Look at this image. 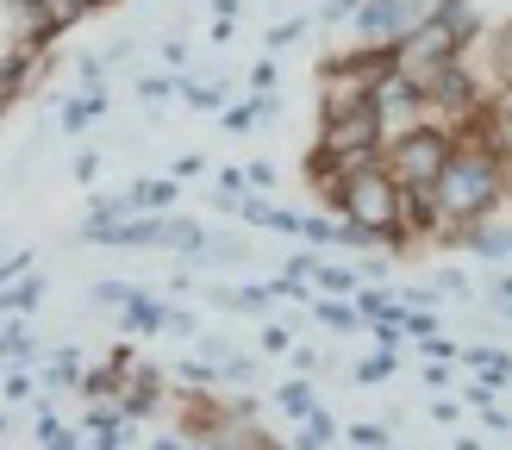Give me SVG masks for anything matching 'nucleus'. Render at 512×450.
I'll use <instances>...</instances> for the list:
<instances>
[{
	"mask_svg": "<svg viewBox=\"0 0 512 450\" xmlns=\"http://www.w3.org/2000/svg\"><path fill=\"white\" fill-rule=\"evenodd\" d=\"M306 32V19H288V25H275V32H269V50H281V44H294Z\"/></svg>",
	"mask_w": 512,
	"mask_h": 450,
	"instance_id": "nucleus-28",
	"label": "nucleus"
},
{
	"mask_svg": "<svg viewBox=\"0 0 512 450\" xmlns=\"http://www.w3.org/2000/svg\"><path fill=\"white\" fill-rule=\"evenodd\" d=\"M125 419H132L125 407H119V413H113V407H100V413L88 419V425H94V444H125Z\"/></svg>",
	"mask_w": 512,
	"mask_h": 450,
	"instance_id": "nucleus-14",
	"label": "nucleus"
},
{
	"mask_svg": "<svg viewBox=\"0 0 512 450\" xmlns=\"http://www.w3.org/2000/svg\"><path fill=\"white\" fill-rule=\"evenodd\" d=\"M463 363H469V369H481V382H488V388H512V357H506V350L469 344V350H463Z\"/></svg>",
	"mask_w": 512,
	"mask_h": 450,
	"instance_id": "nucleus-7",
	"label": "nucleus"
},
{
	"mask_svg": "<svg viewBox=\"0 0 512 450\" xmlns=\"http://www.w3.org/2000/svg\"><path fill=\"white\" fill-rule=\"evenodd\" d=\"M263 350H288V332H281V325H263Z\"/></svg>",
	"mask_w": 512,
	"mask_h": 450,
	"instance_id": "nucleus-35",
	"label": "nucleus"
},
{
	"mask_svg": "<svg viewBox=\"0 0 512 450\" xmlns=\"http://www.w3.org/2000/svg\"><path fill=\"white\" fill-rule=\"evenodd\" d=\"M419 32V0H363L356 7V38L363 44H400Z\"/></svg>",
	"mask_w": 512,
	"mask_h": 450,
	"instance_id": "nucleus-4",
	"label": "nucleus"
},
{
	"mask_svg": "<svg viewBox=\"0 0 512 450\" xmlns=\"http://www.w3.org/2000/svg\"><path fill=\"white\" fill-rule=\"evenodd\" d=\"M263 113H275V100H269V94H256V100H244V107L225 113V132H256V119H263Z\"/></svg>",
	"mask_w": 512,
	"mask_h": 450,
	"instance_id": "nucleus-12",
	"label": "nucleus"
},
{
	"mask_svg": "<svg viewBox=\"0 0 512 450\" xmlns=\"http://www.w3.org/2000/svg\"><path fill=\"white\" fill-rule=\"evenodd\" d=\"M169 194H175V175L169 182H138L132 194H125V207H169Z\"/></svg>",
	"mask_w": 512,
	"mask_h": 450,
	"instance_id": "nucleus-18",
	"label": "nucleus"
},
{
	"mask_svg": "<svg viewBox=\"0 0 512 450\" xmlns=\"http://www.w3.org/2000/svg\"><path fill=\"white\" fill-rule=\"evenodd\" d=\"M313 313H319V325H331V332H356V313L344 300H313Z\"/></svg>",
	"mask_w": 512,
	"mask_h": 450,
	"instance_id": "nucleus-19",
	"label": "nucleus"
},
{
	"mask_svg": "<svg viewBox=\"0 0 512 450\" xmlns=\"http://www.w3.org/2000/svg\"><path fill=\"white\" fill-rule=\"evenodd\" d=\"M338 207L350 225H369V232L381 238H400V225H406V188L394 182V169H381V163H363V169H344V182H338Z\"/></svg>",
	"mask_w": 512,
	"mask_h": 450,
	"instance_id": "nucleus-2",
	"label": "nucleus"
},
{
	"mask_svg": "<svg viewBox=\"0 0 512 450\" xmlns=\"http://www.w3.org/2000/svg\"><path fill=\"white\" fill-rule=\"evenodd\" d=\"M350 444H363V450L388 444V425H350Z\"/></svg>",
	"mask_w": 512,
	"mask_h": 450,
	"instance_id": "nucleus-26",
	"label": "nucleus"
},
{
	"mask_svg": "<svg viewBox=\"0 0 512 450\" xmlns=\"http://www.w3.org/2000/svg\"><path fill=\"white\" fill-rule=\"evenodd\" d=\"M450 150H456V144L438 132V125H406V132L388 144V169H394V182H400L406 194H425V188H438Z\"/></svg>",
	"mask_w": 512,
	"mask_h": 450,
	"instance_id": "nucleus-3",
	"label": "nucleus"
},
{
	"mask_svg": "<svg viewBox=\"0 0 512 450\" xmlns=\"http://www.w3.org/2000/svg\"><path fill=\"white\" fill-rule=\"evenodd\" d=\"M425 100H438V107H450V113H463V107H475V82H469V69H463V63H444L438 75H431V88H425Z\"/></svg>",
	"mask_w": 512,
	"mask_h": 450,
	"instance_id": "nucleus-5",
	"label": "nucleus"
},
{
	"mask_svg": "<svg viewBox=\"0 0 512 450\" xmlns=\"http://www.w3.org/2000/svg\"><path fill=\"white\" fill-rule=\"evenodd\" d=\"M494 75L512 82V25H500V38H494Z\"/></svg>",
	"mask_w": 512,
	"mask_h": 450,
	"instance_id": "nucleus-24",
	"label": "nucleus"
},
{
	"mask_svg": "<svg viewBox=\"0 0 512 450\" xmlns=\"http://www.w3.org/2000/svg\"><path fill=\"white\" fill-rule=\"evenodd\" d=\"M438 213L444 219H456V225H469V219H481L500 200V157L488 144H469V150H450V163H444V175H438Z\"/></svg>",
	"mask_w": 512,
	"mask_h": 450,
	"instance_id": "nucleus-1",
	"label": "nucleus"
},
{
	"mask_svg": "<svg viewBox=\"0 0 512 450\" xmlns=\"http://www.w3.org/2000/svg\"><path fill=\"white\" fill-rule=\"evenodd\" d=\"M175 375H188L194 388H200V382H213V369H207V363H182V369H175Z\"/></svg>",
	"mask_w": 512,
	"mask_h": 450,
	"instance_id": "nucleus-34",
	"label": "nucleus"
},
{
	"mask_svg": "<svg viewBox=\"0 0 512 450\" xmlns=\"http://www.w3.org/2000/svg\"><path fill=\"white\" fill-rule=\"evenodd\" d=\"M125 319H132V332H169V307H157V300H144V294L125 300Z\"/></svg>",
	"mask_w": 512,
	"mask_h": 450,
	"instance_id": "nucleus-9",
	"label": "nucleus"
},
{
	"mask_svg": "<svg viewBox=\"0 0 512 450\" xmlns=\"http://www.w3.org/2000/svg\"><path fill=\"white\" fill-rule=\"evenodd\" d=\"M388 375H394V344H381L375 357L356 363V382H363V388H369V382H388Z\"/></svg>",
	"mask_w": 512,
	"mask_h": 450,
	"instance_id": "nucleus-16",
	"label": "nucleus"
},
{
	"mask_svg": "<svg viewBox=\"0 0 512 450\" xmlns=\"http://www.w3.org/2000/svg\"><path fill=\"white\" fill-rule=\"evenodd\" d=\"M319 288H325V294H356V269H338V263H319Z\"/></svg>",
	"mask_w": 512,
	"mask_h": 450,
	"instance_id": "nucleus-22",
	"label": "nucleus"
},
{
	"mask_svg": "<svg viewBox=\"0 0 512 450\" xmlns=\"http://www.w3.org/2000/svg\"><path fill=\"white\" fill-rule=\"evenodd\" d=\"M275 400H281V413H313V388H306V382H288Z\"/></svg>",
	"mask_w": 512,
	"mask_h": 450,
	"instance_id": "nucleus-23",
	"label": "nucleus"
},
{
	"mask_svg": "<svg viewBox=\"0 0 512 450\" xmlns=\"http://www.w3.org/2000/svg\"><path fill=\"white\" fill-rule=\"evenodd\" d=\"M431 19H438L456 44H469V38H475V7H469V0H438V13H431Z\"/></svg>",
	"mask_w": 512,
	"mask_h": 450,
	"instance_id": "nucleus-8",
	"label": "nucleus"
},
{
	"mask_svg": "<svg viewBox=\"0 0 512 450\" xmlns=\"http://www.w3.org/2000/svg\"><path fill=\"white\" fill-rule=\"evenodd\" d=\"M356 7L363 0H325V19H356Z\"/></svg>",
	"mask_w": 512,
	"mask_h": 450,
	"instance_id": "nucleus-32",
	"label": "nucleus"
},
{
	"mask_svg": "<svg viewBox=\"0 0 512 450\" xmlns=\"http://www.w3.org/2000/svg\"><path fill=\"white\" fill-rule=\"evenodd\" d=\"M331 438H338V425H331V413H325V407H313V413H306L300 444H331Z\"/></svg>",
	"mask_w": 512,
	"mask_h": 450,
	"instance_id": "nucleus-21",
	"label": "nucleus"
},
{
	"mask_svg": "<svg viewBox=\"0 0 512 450\" xmlns=\"http://www.w3.org/2000/svg\"><path fill=\"white\" fill-rule=\"evenodd\" d=\"M100 107H107V94H75V100H63V125H69V132H82V125L88 119H100Z\"/></svg>",
	"mask_w": 512,
	"mask_h": 450,
	"instance_id": "nucleus-11",
	"label": "nucleus"
},
{
	"mask_svg": "<svg viewBox=\"0 0 512 450\" xmlns=\"http://www.w3.org/2000/svg\"><path fill=\"white\" fill-rule=\"evenodd\" d=\"M88 7H100V0H44V25H38V32H57V25L82 19Z\"/></svg>",
	"mask_w": 512,
	"mask_h": 450,
	"instance_id": "nucleus-13",
	"label": "nucleus"
},
{
	"mask_svg": "<svg viewBox=\"0 0 512 450\" xmlns=\"http://www.w3.org/2000/svg\"><path fill=\"white\" fill-rule=\"evenodd\" d=\"M207 257L213 263H244V244L238 238H207Z\"/></svg>",
	"mask_w": 512,
	"mask_h": 450,
	"instance_id": "nucleus-25",
	"label": "nucleus"
},
{
	"mask_svg": "<svg viewBox=\"0 0 512 450\" xmlns=\"http://www.w3.org/2000/svg\"><path fill=\"white\" fill-rule=\"evenodd\" d=\"M157 375H163V369H138L132 394H125V413H150V400H157Z\"/></svg>",
	"mask_w": 512,
	"mask_h": 450,
	"instance_id": "nucleus-17",
	"label": "nucleus"
},
{
	"mask_svg": "<svg viewBox=\"0 0 512 450\" xmlns=\"http://www.w3.org/2000/svg\"><path fill=\"white\" fill-rule=\"evenodd\" d=\"M182 94L194 100V107H219V88H207V82H182Z\"/></svg>",
	"mask_w": 512,
	"mask_h": 450,
	"instance_id": "nucleus-29",
	"label": "nucleus"
},
{
	"mask_svg": "<svg viewBox=\"0 0 512 450\" xmlns=\"http://www.w3.org/2000/svg\"><path fill=\"white\" fill-rule=\"evenodd\" d=\"M38 438H44V444H75L63 419H44V425H38Z\"/></svg>",
	"mask_w": 512,
	"mask_h": 450,
	"instance_id": "nucleus-31",
	"label": "nucleus"
},
{
	"mask_svg": "<svg viewBox=\"0 0 512 450\" xmlns=\"http://www.w3.org/2000/svg\"><path fill=\"white\" fill-rule=\"evenodd\" d=\"M300 232L313 244H338V225H325V219H300Z\"/></svg>",
	"mask_w": 512,
	"mask_h": 450,
	"instance_id": "nucleus-27",
	"label": "nucleus"
},
{
	"mask_svg": "<svg viewBox=\"0 0 512 450\" xmlns=\"http://www.w3.org/2000/svg\"><path fill=\"white\" fill-rule=\"evenodd\" d=\"M475 144H488L500 163H512V100H500V107H488V113H481V132H475Z\"/></svg>",
	"mask_w": 512,
	"mask_h": 450,
	"instance_id": "nucleus-6",
	"label": "nucleus"
},
{
	"mask_svg": "<svg viewBox=\"0 0 512 450\" xmlns=\"http://www.w3.org/2000/svg\"><path fill=\"white\" fill-rule=\"evenodd\" d=\"M244 182H256V188H275V169H269V163H250V169H244Z\"/></svg>",
	"mask_w": 512,
	"mask_h": 450,
	"instance_id": "nucleus-33",
	"label": "nucleus"
},
{
	"mask_svg": "<svg viewBox=\"0 0 512 450\" xmlns=\"http://www.w3.org/2000/svg\"><path fill=\"white\" fill-rule=\"evenodd\" d=\"M463 244L481 250V257H512V232H481V225H469Z\"/></svg>",
	"mask_w": 512,
	"mask_h": 450,
	"instance_id": "nucleus-15",
	"label": "nucleus"
},
{
	"mask_svg": "<svg viewBox=\"0 0 512 450\" xmlns=\"http://www.w3.org/2000/svg\"><path fill=\"white\" fill-rule=\"evenodd\" d=\"M38 294H44V282H38V275H32V282H7V288H0V313H13V307H32Z\"/></svg>",
	"mask_w": 512,
	"mask_h": 450,
	"instance_id": "nucleus-20",
	"label": "nucleus"
},
{
	"mask_svg": "<svg viewBox=\"0 0 512 450\" xmlns=\"http://www.w3.org/2000/svg\"><path fill=\"white\" fill-rule=\"evenodd\" d=\"M250 88H256V94H269V88H275V63H269V57L250 69Z\"/></svg>",
	"mask_w": 512,
	"mask_h": 450,
	"instance_id": "nucleus-30",
	"label": "nucleus"
},
{
	"mask_svg": "<svg viewBox=\"0 0 512 450\" xmlns=\"http://www.w3.org/2000/svg\"><path fill=\"white\" fill-rule=\"evenodd\" d=\"M250 225H269V232H300V219L288 207H269V200H238Z\"/></svg>",
	"mask_w": 512,
	"mask_h": 450,
	"instance_id": "nucleus-10",
	"label": "nucleus"
}]
</instances>
